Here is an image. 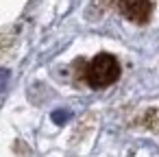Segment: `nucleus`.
Returning <instances> with one entry per match:
<instances>
[{"mask_svg": "<svg viewBox=\"0 0 159 157\" xmlns=\"http://www.w3.org/2000/svg\"><path fill=\"white\" fill-rule=\"evenodd\" d=\"M120 61L111 53H98L89 61H76V79L92 90H105L113 85L120 79Z\"/></svg>", "mask_w": 159, "mask_h": 157, "instance_id": "f257e3e1", "label": "nucleus"}, {"mask_svg": "<svg viewBox=\"0 0 159 157\" xmlns=\"http://www.w3.org/2000/svg\"><path fill=\"white\" fill-rule=\"evenodd\" d=\"M105 2L116 7L122 18H126L129 22L137 26L148 24L152 18V9H155L152 0H105Z\"/></svg>", "mask_w": 159, "mask_h": 157, "instance_id": "f03ea898", "label": "nucleus"}, {"mask_svg": "<svg viewBox=\"0 0 159 157\" xmlns=\"http://www.w3.org/2000/svg\"><path fill=\"white\" fill-rule=\"evenodd\" d=\"M133 124H139L142 129H146V131L159 135V109H146V111H142V113L133 120Z\"/></svg>", "mask_w": 159, "mask_h": 157, "instance_id": "7ed1b4c3", "label": "nucleus"}]
</instances>
